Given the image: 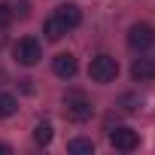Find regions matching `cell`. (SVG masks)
<instances>
[{"instance_id":"cell-1","label":"cell","mask_w":155,"mask_h":155,"mask_svg":"<svg viewBox=\"0 0 155 155\" xmlns=\"http://www.w3.org/2000/svg\"><path fill=\"white\" fill-rule=\"evenodd\" d=\"M88 76H91L94 82H101V85H110L116 76H119V61L113 55H97L88 64Z\"/></svg>"},{"instance_id":"cell-2","label":"cell","mask_w":155,"mask_h":155,"mask_svg":"<svg viewBox=\"0 0 155 155\" xmlns=\"http://www.w3.org/2000/svg\"><path fill=\"white\" fill-rule=\"evenodd\" d=\"M64 113H67V119H70V122H88V119H91V113H94V107L85 101V94L73 91V94H67V97H64Z\"/></svg>"},{"instance_id":"cell-3","label":"cell","mask_w":155,"mask_h":155,"mask_svg":"<svg viewBox=\"0 0 155 155\" xmlns=\"http://www.w3.org/2000/svg\"><path fill=\"white\" fill-rule=\"evenodd\" d=\"M12 55H15V61H18V64H25V67H34V64L43 58V46H40V40H34V37H25V40H18V43L12 46Z\"/></svg>"},{"instance_id":"cell-4","label":"cell","mask_w":155,"mask_h":155,"mask_svg":"<svg viewBox=\"0 0 155 155\" xmlns=\"http://www.w3.org/2000/svg\"><path fill=\"white\" fill-rule=\"evenodd\" d=\"M128 46H131L134 52L152 49V46H155V31H152V25H131V31H128Z\"/></svg>"},{"instance_id":"cell-5","label":"cell","mask_w":155,"mask_h":155,"mask_svg":"<svg viewBox=\"0 0 155 155\" xmlns=\"http://www.w3.org/2000/svg\"><path fill=\"white\" fill-rule=\"evenodd\" d=\"M110 143L119 152H134L140 146V134L134 128H116V131H110Z\"/></svg>"},{"instance_id":"cell-6","label":"cell","mask_w":155,"mask_h":155,"mask_svg":"<svg viewBox=\"0 0 155 155\" xmlns=\"http://www.w3.org/2000/svg\"><path fill=\"white\" fill-rule=\"evenodd\" d=\"M67 31H73V28H79V21H82V12H79V6H76V3H61L55 12H52Z\"/></svg>"},{"instance_id":"cell-7","label":"cell","mask_w":155,"mask_h":155,"mask_svg":"<svg viewBox=\"0 0 155 155\" xmlns=\"http://www.w3.org/2000/svg\"><path fill=\"white\" fill-rule=\"evenodd\" d=\"M52 70H55V76H61V79H73L76 70H79V64H76V58L70 52H61V55H55Z\"/></svg>"},{"instance_id":"cell-8","label":"cell","mask_w":155,"mask_h":155,"mask_svg":"<svg viewBox=\"0 0 155 155\" xmlns=\"http://www.w3.org/2000/svg\"><path fill=\"white\" fill-rule=\"evenodd\" d=\"M131 76L137 82H152L155 79V61L152 58H137L134 67H131Z\"/></svg>"},{"instance_id":"cell-9","label":"cell","mask_w":155,"mask_h":155,"mask_svg":"<svg viewBox=\"0 0 155 155\" xmlns=\"http://www.w3.org/2000/svg\"><path fill=\"white\" fill-rule=\"evenodd\" d=\"M67 152H73V155H91L94 152V143L85 140V137H76V140L67 143Z\"/></svg>"},{"instance_id":"cell-10","label":"cell","mask_w":155,"mask_h":155,"mask_svg":"<svg viewBox=\"0 0 155 155\" xmlns=\"http://www.w3.org/2000/svg\"><path fill=\"white\" fill-rule=\"evenodd\" d=\"M43 31H46V37H49V40H61V37L67 34V28H64L55 15H52V18H46V28H43Z\"/></svg>"},{"instance_id":"cell-11","label":"cell","mask_w":155,"mask_h":155,"mask_svg":"<svg viewBox=\"0 0 155 155\" xmlns=\"http://www.w3.org/2000/svg\"><path fill=\"white\" fill-rule=\"evenodd\" d=\"M34 140H37V146H49L52 143V125L49 122H40L34 128Z\"/></svg>"},{"instance_id":"cell-12","label":"cell","mask_w":155,"mask_h":155,"mask_svg":"<svg viewBox=\"0 0 155 155\" xmlns=\"http://www.w3.org/2000/svg\"><path fill=\"white\" fill-rule=\"evenodd\" d=\"M18 110V101L12 97V94H0V119H6V116H12Z\"/></svg>"},{"instance_id":"cell-13","label":"cell","mask_w":155,"mask_h":155,"mask_svg":"<svg viewBox=\"0 0 155 155\" xmlns=\"http://www.w3.org/2000/svg\"><path fill=\"white\" fill-rule=\"evenodd\" d=\"M6 6H9V12H12V15H21V18H28V15H31V6H28V0H9Z\"/></svg>"},{"instance_id":"cell-14","label":"cell","mask_w":155,"mask_h":155,"mask_svg":"<svg viewBox=\"0 0 155 155\" xmlns=\"http://www.w3.org/2000/svg\"><path fill=\"white\" fill-rule=\"evenodd\" d=\"M9 21H12L9 6H6V3H0V31H3V28H9Z\"/></svg>"},{"instance_id":"cell-15","label":"cell","mask_w":155,"mask_h":155,"mask_svg":"<svg viewBox=\"0 0 155 155\" xmlns=\"http://www.w3.org/2000/svg\"><path fill=\"white\" fill-rule=\"evenodd\" d=\"M12 152V146H6V143H0V155H9Z\"/></svg>"},{"instance_id":"cell-16","label":"cell","mask_w":155,"mask_h":155,"mask_svg":"<svg viewBox=\"0 0 155 155\" xmlns=\"http://www.w3.org/2000/svg\"><path fill=\"white\" fill-rule=\"evenodd\" d=\"M3 82H6V73H3V70H0V85H3Z\"/></svg>"}]
</instances>
